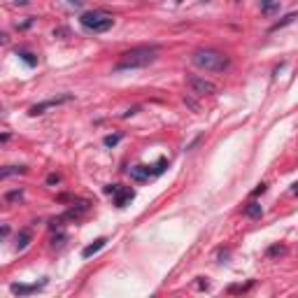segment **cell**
<instances>
[{
    "label": "cell",
    "instance_id": "1",
    "mask_svg": "<svg viewBox=\"0 0 298 298\" xmlns=\"http://www.w3.org/2000/svg\"><path fill=\"white\" fill-rule=\"evenodd\" d=\"M156 58H159V49H156V47H135V49H128L119 56V61L114 63V72L147 68V66H152Z\"/></svg>",
    "mask_w": 298,
    "mask_h": 298
},
{
    "label": "cell",
    "instance_id": "2",
    "mask_svg": "<svg viewBox=\"0 0 298 298\" xmlns=\"http://www.w3.org/2000/svg\"><path fill=\"white\" fill-rule=\"evenodd\" d=\"M191 63L205 72H224L231 66V58L217 49H196L191 54Z\"/></svg>",
    "mask_w": 298,
    "mask_h": 298
},
{
    "label": "cell",
    "instance_id": "3",
    "mask_svg": "<svg viewBox=\"0 0 298 298\" xmlns=\"http://www.w3.org/2000/svg\"><path fill=\"white\" fill-rule=\"evenodd\" d=\"M79 23L88 33H105V31H110L114 26V17L105 10H88L79 17Z\"/></svg>",
    "mask_w": 298,
    "mask_h": 298
},
{
    "label": "cell",
    "instance_id": "4",
    "mask_svg": "<svg viewBox=\"0 0 298 298\" xmlns=\"http://www.w3.org/2000/svg\"><path fill=\"white\" fill-rule=\"evenodd\" d=\"M166 168H168V159H159V163H154V166H133L131 180H135V182H147L152 177L161 175Z\"/></svg>",
    "mask_w": 298,
    "mask_h": 298
},
{
    "label": "cell",
    "instance_id": "5",
    "mask_svg": "<svg viewBox=\"0 0 298 298\" xmlns=\"http://www.w3.org/2000/svg\"><path fill=\"white\" fill-rule=\"evenodd\" d=\"M70 100H75V96H72V94L54 96V98H47V100H42V103H35V105H31V110H28V114H31V116L44 114V112H47V110H51V107L66 105V103H70Z\"/></svg>",
    "mask_w": 298,
    "mask_h": 298
},
{
    "label": "cell",
    "instance_id": "6",
    "mask_svg": "<svg viewBox=\"0 0 298 298\" xmlns=\"http://www.w3.org/2000/svg\"><path fill=\"white\" fill-rule=\"evenodd\" d=\"M187 84H189V88H191V94H196V96L217 94V84H212L210 79H205V77H198V75H189Z\"/></svg>",
    "mask_w": 298,
    "mask_h": 298
},
{
    "label": "cell",
    "instance_id": "7",
    "mask_svg": "<svg viewBox=\"0 0 298 298\" xmlns=\"http://www.w3.org/2000/svg\"><path fill=\"white\" fill-rule=\"evenodd\" d=\"M105 193H110L112 198H114L116 207H126V203H131V200L135 198V191L128 189V187H122V184H112V187H107Z\"/></svg>",
    "mask_w": 298,
    "mask_h": 298
},
{
    "label": "cell",
    "instance_id": "8",
    "mask_svg": "<svg viewBox=\"0 0 298 298\" xmlns=\"http://www.w3.org/2000/svg\"><path fill=\"white\" fill-rule=\"evenodd\" d=\"M44 284H47V282H40V284H12L10 291L14 293V296H31V293H38Z\"/></svg>",
    "mask_w": 298,
    "mask_h": 298
},
{
    "label": "cell",
    "instance_id": "9",
    "mask_svg": "<svg viewBox=\"0 0 298 298\" xmlns=\"http://www.w3.org/2000/svg\"><path fill=\"white\" fill-rule=\"evenodd\" d=\"M105 243H107L105 237H98V240H94V243H91V245H86V247H84V249H82V256H84V259H88V256H94V254H98L100 249L105 247Z\"/></svg>",
    "mask_w": 298,
    "mask_h": 298
},
{
    "label": "cell",
    "instance_id": "10",
    "mask_svg": "<svg viewBox=\"0 0 298 298\" xmlns=\"http://www.w3.org/2000/svg\"><path fill=\"white\" fill-rule=\"evenodd\" d=\"M296 19H298V14H296V12H291V14H287V17L282 19V21H277L275 26L271 28V31H280V28H284V26H289V23H293Z\"/></svg>",
    "mask_w": 298,
    "mask_h": 298
},
{
    "label": "cell",
    "instance_id": "11",
    "mask_svg": "<svg viewBox=\"0 0 298 298\" xmlns=\"http://www.w3.org/2000/svg\"><path fill=\"white\" fill-rule=\"evenodd\" d=\"M28 243H31V231H21V233H19V237H17V249H19V252H21V249H26Z\"/></svg>",
    "mask_w": 298,
    "mask_h": 298
},
{
    "label": "cell",
    "instance_id": "12",
    "mask_svg": "<svg viewBox=\"0 0 298 298\" xmlns=\"http://www.w3.org/2000/svg\"><path fill=\"white\" fill-rule=\"evenodd\" d=\"M21 172H26V168H23V166H7L5 168V170H3V172H0V177H3V180H7V177H10V175H21Z\"/></svg>",
    "mask_w": 298,
    "mask_h": 298
},
{
    "label": "cell",
    "instance_id": "13",
    "mask_svg": "<svg viewBox=\"0 0 298 298\" xmlns=\"http://www.w3.org/2000/svg\"><path fill=\"white\" fill-rule=\"evenodd\" d=\"M17 56L21 58L23 63H28L31 68H33V66H38V58H33V54H31V51H17Z\"/></svg>",
    "mask_w": 298,
    "mask_h": 298
},
{
    "label": "cell",
    "instance_id": "14",
    "mask_svg": "<svg viewBox=\"0 0 298 298\" xmlns=\"http://www.w3.org/2000/svg\"><path fill=\"white\" fill-rule=\"evenodd\" d=\"M245 215H247V217H261V215H263V210H261L259 203H249L247 210H245Z\"/></svg>",
    "mask_w": 298,
    "mask_h": 298
},
{
    "label": "cell",
    "instance_id": "15",
    "mask_svg": "<svg viewBox=\"0 0 298 298\" xmlns=\"http://www.w3.org/2000/svg\"><path fill=\"white\" fill-rule=\"evenodd\" d=\"M261 3H263V12H265V14H271L273 10H277V7H280V3H275V0H261Z\"/></svg>",
    "mask_w": 298,
    "mask_h": 298
},
{
    "label": "cell",
    "instance_id": "16",
    "mask_svg": "<svg viewBox=\"0 0 298 298\" xmlns=\"http://www.w3.org/2000/svg\"><path fill=\"white\" fill-rule=\"evenodd\" d=\"M119 140H122V135H119V133H116V135H107L105 144H107V147H114V144H119Z\"/></svg>",
    "mask_w": 298,
    "mask_h": 298
},
{
    "label": "cell",
    "instance_id": "17",
    "mask_svg": "<svg viewBox=\"0 0 298 298\" xmlns=\"http://www.w3.org/2000/svg\"><path fill=\"white\" fill-rule=\"evenodd\" d=\"M21 196H23V193L17 189V191H10V193H7L5 200H7V203H12V200H21Z\"/></svg>",
    "mask_w": 298,
    "mask_h": 298
},
{
    "label": "cell",
    "instance_id": "18",
    "mask_svg": "<svg viewBox=\"0 0 298 298\" xmlns=\"http://www.w3.org/2000/svg\"><path fill=\"white\" fill-rule=\"evenodd\" d=\"M275 254H284V247L275 245V247H271V249H268V256H275Z\"/></svg>",
    "mask_w": 298,
    "mask_h": 298
},
{
    "label": "cell",
    "instance_id": "19",
    "mask_svg": "<svg viewBox=\"0 0 298 298\" xmlns=\"http://www.w3.org/2000/svg\"><path fill=\"white\" fill-rule=\"evenodd\" d=\"M47 182H49V184H56V182H61V177H58V175H49V180H47Z\"/></svg>",
    "mask_w": 298,
    "mask_h": 298
},
{
    "label": "cell",
    "instance_id": "20",
    "mask_svg": "<svg viewBox=\"0 0 298 298\" xmlns=\"http://www.w3.org/2000/svg\"><path fill=\"white\" fill-rule=\"evenodd\" d=\"M265 191V184H259V187L254 189V196H259V193H263Z\"/></svg>",
    "mask_w": 298,
    "mask_h": 298
},
{
    "label": "cell",
    "instance_id": "21",
    "mask_svg": "<svg viewBox=\"0 0 298 298\" xmlns=\"http://www.w3.org/2000/svg\"><path fill=\"white\" fill-rule=\"evenodd\" d=\"M291 193H293V196H296V193H298V182H296V184H293V187H291Z\"/></svg>",
    "mask_w": 298,
    "mask_h": 298
},
{
    "label": "cell",
    "instance_id": "22",
    "mask_svg": "<svg viewBox=\"0 0 298 298\" xmlns=\"http://www.w3.org/2000/svg\"><path fill=\"white\" fill-rule=\"evenodd\" d=\"M17 3H19V5H26V3H28V0H17Z\"/></svg>",
    "mask_w": 298,
    "mask_h": 298
},
{
    "label": "cell",
    "instance_id": "23",
    "mask_svg": "<svg viewBox=\"0 0 298 298\" xmlns=\"http://www.w3.org/2000/svg\"><path fill=\"white\" fill-rule=\"evenodd\" d=\"M235 3H240V0H235Z\"/></svg>",
    "mask_w": 298,
    "mask_h": 298
},
{
    "label": "cell",
    "instance_id": "24",
    "mask_svg": "<svg viewBox=\"0 0 298 298\" xmlns=\"http://www.w3.org/2000/svg\"><path fill=\"white\" fill-rule=\"evenodd\" d=\"M180 3H182V0H180Z\"/></svg>",
    "mask_w": 298,
    "mask_h": 298
}]
</instances>
